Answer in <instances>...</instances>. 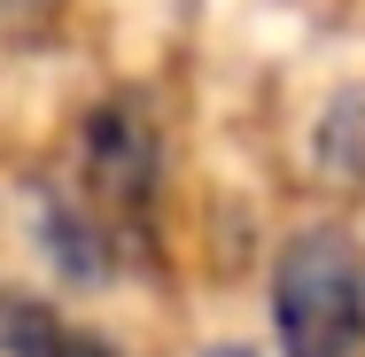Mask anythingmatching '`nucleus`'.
<instances>
[{"label": "nucleus", "instance_id": "5", "mask_svg": "<svg viewBox=\"0 0 365 357\" xmlns=\"http://www.w3.org/2000/svg\"><path fill=\"white\" fill-rule=\"evenodd\" d=\"M39 16H47V0H8V24H16V31H31Z\"/></svg>", "mask_w": 365, "mask_h": 357}, {"label": "nucleus", "instance_id": "2", "mask_svg": "<svg viewBox=\"0 0 365 357\" xmlns=\"http://www.w3.org/2000/svg\"><path fill=\"white\" fill-rule=\"evenodd\" d=\"M78 179L93 195V210L109 217V233H148L155 225V179H163V140L140 93H109L101 109H86L78 125Z\"/></svg>", "mask_w": 365, "mask_h": 357}, {"label": "nucleus", "instance_id": "3", "mask_svg": "<svg viewBox=\"0 0 365 357\" xmlns=\"http://www.w3.org/2000/svg\"><path fill=\"white\" fill-rule=\"evenodd\" d=\"M31 233H39L47 264H55L71 287H109L117 264H125V241L109 233V217L86 210V202H71V195H55V187L31 202Z\"/></svg>", "mask_w": 365, "mask_h": 357}, {"label": "nucleus", "instance_id": "1", "mask_svg": "<svg viewBox=\"0 0 365 357\" xmlns=\"http://www.w3.org/2000/svg\"><path fill=\"white\" fill-rule=\"evenodd\" d=\"M280 357H365V249L342 225H295L272 257Z\"/></svg>", "mask_w": 365, "mask_h": 357}, {"label": "nucleus", "instance_id": "6", "mask_svg": "<svg viewBox=\"0 0 365 357\" xmlns=\"http://www.w3.org/2000/svg\"><path fill=\"white\" fill-rule=\"evenodd\" d=\"M202 357H257V350H249V342H210Z\"/></svg>", "mask_w": 365, "mask_h": 357}, {"label": "nucleus", "instance_id": "4", "mask_svg": "<svg viewBox=\"0 0 365 357\" xmlns=\"http://www.w3.org/2000/svg\"><path fill=\"white\" fill-rule=\"evenodd\" d=\"M8 357H125V350L63 311H47L39 295H8Z\"/></svg>", "mask_w": 365, "mask_h": 357}]
</instances>
